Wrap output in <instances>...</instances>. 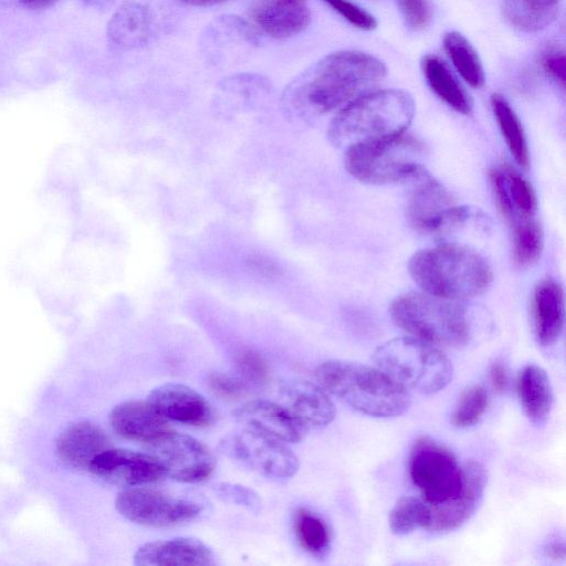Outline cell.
I'll return each instance as SVG.
<instances>
[{"instance_id": "obj_26", "label": "cell", "mask_w": 566, "mask_h": 566, "mask_svg": "<svg viewBox=\"0 0 566 566\" xmlns=\"http://www.w3.org/2000/svg\"><path fill=\"white\" fill-rule=\"evenodd\" d=\"M562 0H503L505 20L523 32H537L556 18Z\"/></svg>"}, {"instance_id": "obj_24", "label": "cell", "mask_w": 566, "mask_h": 566, "mask_svg": "<svg viewBox=\"0 0 566 566\" xmlns=\"http://www.w3.org/2000/svg\"><path fill=\"white\" fill-rule=\"evenodd\" d=\"M516 392L528 420L534 426H543L551 415L554 402L547 373L537 365L524 366L517 376Z\"/></svg>"}, {"instance_id": "obj_33", "label": "cell", "mask_w": 566, "mask_h": 566, "mask_svg": "<svg viewBox=\"0 0 566 566\" xmlns=\"http://www.w3.org/2000/svg\"><path fill=\"white\" fill-rule=\"evenodd\" d=\"M489 406V396L484 387L473 385L462 391L452 413V422L458 428L476 424Z\"/></svg>"}, {"instance_id": "obj_42", "label": "cell", "mask_w": 566, "mask_h": 566, "mask_svg": "<svg viewBox=\"0 0 566 566\" xmlns=\"http://www.w3.org/2000/svg\"><path fill=\"white\" fill-rule=\"evenodd\" d=\"M24 8L32 10H43L54 6L60 0H15Z\"/></svg>"}, {"instance_id": "obj_21", "label": "cell", "mask_w": 566, "mask_h": 566, "mask_svg": "<svg viewBox=\"0 0 566 566\" xmlns=\"http://www.w3.org/2000/svg\"><path fill=\"white\" fill-rule=\"evenodd\" d=\"M112 429L119 437L148 443L170 430L164 418L148 401L130 400L109 413Z\"/></svg>"}, {"instance_id": "obj_34", "label": "cell", "mask_w": 566, "mask_h": 566, "mask_svg": "<svg viewBox=\"0 0 566 566\" xmlns=\"http://www.w3.org/2000/svg\"><path fill=\"white\" fill-rule=\"evenodd\" d=\"M214 491L227 503L247 509L250 512H259L261 509L259 494L248 486L235 483H220L216 485Z\"/></svg>"}, {"instance_id": "obj_11", "label": "cell", "mask_w": 566, "mask_h": 566, "mask_svg": "<svg viewBox=\"0 0 566 566\" xmlns=\"http://www.w3.org/2000/svg\"><path fill=\"white\" fill-rule=\"evenodd\" d=\"M416 181L408 203V216L418 230L448 233L478 216L470 207L457 206L448 190L428 172Z\"/></svg>"}, {"instance_id": "obj_8", "label": "cell", "mask_w": 566, "mask_h": 566, "mask_svg": "<svg viewBox=\"0 0 566 566\" xmlns=\"http://www.w3.org/2000/svg\"><path fill=\"white\" fill-rule=\"evenodd\" d=\"M408 470L413 485L429 506L448 502L462 490L463 467L449 449L428 437L415 441Z\"/></svg>"}, {"instance_id": "obj_3", "label": "cell", "mask_w": 566, "mask_h": 566, "mask_svg": "<svg viewBox=\"0 0 566 566\" xmlns=\"http://www.w3.org/2000/svg\"><path fill=\"white\" fill-rule=\"evenodd\" d=\"M415 112V102L405 91L364 93L340 108L331 122L328 137L346 149L390 139L406 133Z\"/></svg>"}, {"instance_id": "obj_36", "label": "cell", "mask_w": 566, "mask_h": 566, "mask_svg": "<svg viewBox=\"0 0 566 566\" xmlns=\"http://www.w3.org/2000/svg\"><path fill=\"white\" fill-rule=\"evenodd\" d=\"M542 71L562 87L566 78V57L564 49L557 43H549L542 49L538 56Z\"/></svg>"}, {"instance_id": "obj_18", "label": "cell", "mask_w": 566, "mask_h": 566, "mask_svg": "<svg viewBox=\"0 0 566 566\" xmlns=\"http://www.w3.org/2000/svg\"><path fill=\"white\" fill-rule=\"evenodd\" d=\"M233 416L243 428L282 442H298L306 430L276 402L265 399L249 400L239 406Z\"/></svg>"}, {"instance_id": "obj_46", "label": "cell", "mask_w": 566, "mask_h": 566, "mask_svg": "<svg viewBox=\"0 0 566 566\" xmlns=\"http://www.w3.org/2000/svg\"><path fill=\"white\" fill-rule=\"evenodd\" d=\"M259 2H283V1H291V0H254Z\"/></svg>"}, {"instance_id": "obj_37", "label": "cell", "mask_w": 566, "mask_h": 566, "mask_svg": "<svg viewBox=\"0 0 566 566\" xmlns=\"http://www.w3.org/2000/svg\"><path fill=\"white\" fill-rule=\"evenodd\" d=\"M350 24L360 30H373L377 21L373 14L349 0H323Z\"/></svg>"}, {"instance_id": "obj_2", "label": "cell", "mask_w": 566, "mask_h": 566, "mask_svg": "<svg viewBox=\"0 0 566 566\" xmlns=\"http://www.w3.org/2000/svg\"><path fill=\"white\" fill-rule=\"evenodd\" d=\"M318 385L359 413L374 418H395L411 405L408 390L378 367L329 359L315 369Z\"/></svg>"}, {"instance_id": "obj_19", "label": "cell", "mask_w": 566, "mask_h": 566, "mask_svg": "<svg viewBox=\"0 0 566 566\" xmlns=\"http://www.w3.org/2000/svg\"><path fill=\"white\" fill-rule=\"evenodd\" d=\"M137 566H210L214 565L212 551L193 537H175L149 542L134 554Z\"/></svg>"}, {"instance_id": "obj_13", "label": "cell", "mask_w": 566, "mask_h": 566, "mask_svg": "<svg viewBox=\"0 0 566 566\" xmlns=\"http://www.w3.org/2000/svg\"><path fill=\"white\" fill-rule=\"evenodd\" d=\"M167 4V0H124L107 24L109 45L130 50L147 44L163 29Z\"/></svg>"}, {"instance_id": "obj_43", "label": "cell", "mask_w": 566, "mask_h": 566, "mask_svg": "<svg viewBox=\"0 0 566 566\" xmlns=\"http://www.w3.org/2000/svg\"><path fill=\"white\" fill-rule=\"evenodd\" d=\"M545 551L546 554L554 559L565 557V546L563 542L553 541L546 545Z\"/></svg>"}, {"instance_id": "obj_45", "label": "cell", "mask_w": 566, "mask_h": 566, "mask_svg": "<svg viewBox=\"0 0 566 566\" xmlns=\"http://www.w3.org/2000/svg\"><path fill=\"white\" fill-rule=\"evenodd\" d=\"M182 2L195 6V7H207V6H213L221 2H224L227 0H181Z\"/></svg>"}, {"instance_id": "obj_7", "label": "cell", "mask_w": 566, "mask_h": 566, "mask_svg": "<svg viewBox=\"0 0 566 566\" xmlns=\"http://www.w3.org/2000/svg\"><path fill=\"white\" fill-rule=\"evenodd\" d=\"M421 145L406 133L346 149L345 167L361 182L388 185L417 180L427 174L420 163Z\"/></svg>"}, {"instance_id": "obj_39", "label": "cell", "mask_w": 566, "mask_h": 566, "mask_svg": "<svg viewBox=\"0 0 566 566\" xmlns=\"http://www.w3.org/2000/svg\"><path fill=\"white\" fill-rule=\"evenodd\" d=\"M208 382L216 394L223 397L239 396L248 387L235 373H213L209 376Z\"/></svg>"}, {"instance_id": "obj_20", "label": "cell", "mask_w": 566, "mask_h": 566, "mask_svg": "<svg viewBox=\"0 0 566 566\" xmlns=\"http://www.w3.org/2000/svg\"><path fill=\"white\" fill-rule=\"evenodd\" d=\"M104 430L91 421H77L65 428L56 439V454L66 465L84 470L103 451L111 448Z\"/></svg>"}, {"instance_id": "obj_10", "label": "cell", "mask_w": 566, "mask_h": 566, "mask_svg": "<svg viewBox=\"0 0 566 566\" xmlns=\"http://www.w3.org/2000/svg\"><path fill=\"white\" fill-rule=\"evenodd\" d=\"M221 451L249 469L273 479H289L298 470L297 457L284 442L243 428L220 442Z\"/></svg>"}, {"instance_id": "obj_25", "label": "cell", "mask_w": 566, "mask_h": 566, "mask_svg": "<svg viewBox=\"0 0 566 566\" xmlns=\"http://www.w3.org/2000/svg\"><path fill=\"white\" fill-rule=\"evenodd\" d=\"M422 73L432 92L458 113L468 115L472 102L455 75L440 57L428 54L421 62Z\"/></svg>"}, {"instance_id": "obj_5", "label": "cell", "mask_w": 566, "mask_h": 566, "mask_svg": "<svg viewBox=\"0 0 566 566\" xmlns=\"http://www.w3.org/2000/svg\"><path fill=\"white\" fill-rule=\"evenodd\" d=\"M394 323L410 336L437 347H461L473 334V317L463 301L410 292L390 305Z\"/></svg>"}, {"instance_id": "obj_30", "label": "cell", "mask_w": 566, "mask_h": 566, "mask_svg": "<svg viewBox=\"0 0 566 566\" xmlns=\"http://www.w3.org/2000/svg\"><path fill=\"white\" fill-rule=\"evenodd\" d=\"M389 527L392 534L403 536L418 528H426L430 522V507L415 496L400 497L389 512Z\"/></svg>"}, {"instance_id": "obj_35", "label": "cell", "mask_w": 566, "mask_h": 566, "mask_svg": "<svg viewBox=\"0 0 566 566\" xmlns=\"http://www.w3.org/2000/svg\"><path fill=\"white\" fill-rule=\"evenodd\" d=\"M235 374L247 385H258L265 380L268 366L264 359L252 350H243L235 357Z\"/></svg>"}, {"instance_id": "obj_6", "label": "cell", "mask_w": 566, "mask_h": 566, "mask_svg": "<svg viewBox=\"0 0 566 566\" xmlns=\"http://www.w3.org/2000/svg\"><path fill=\"white\" fill-rule=\"evenodd\" d=\"M373 360L406 390L422 395L443 390L453 376L452 364L439 347L412 336L382 343Z\"/></svg>"}, {"instance_id": "obj_40", "label": "cell", "mask_w": 566, "mask_h": 566, "mask_svg": "<svg viewBox=\"0 0 566 566\" xmlns=\"http://www.w3.org/2000/svg\"><path fill=\"white\" fill-rule=\"evenodd\" d=\"M490 378L492 386L496 391H504L507 388L509 375L505 366L501 361L496 360L492 363L490 368Z\"/></svg>"}, {"instance_id": "obj_23", "label": "cell", "mask_w": 566, "mask_h": 566, "mask_svg": "<svg viewBox=\"0 0 566 566\" xmlns=\"http://www.w3.org/2000/svg\"><path fill=\"white\" fill-rule=\"evenodd\" d=\"M534 331L542 346L553 345L564 326V291L552 279H545L535 286L532 298Z\"/></svg>"}, {"instance_id": "obj_31", "label": "cell", "mask_w": 566, "mask_h": 566, "mask_svg": "<svg viewBox=\"0 0 566 566\" xmlns=\"http://www.w3.org/2000/svg\"><path fill=\"white\" fill-rule=\"evenodd\" d=\"M513 258L520 266L535 263L543 251L544 235L542 227L531 218H521L514 223Z\"/></svg>"}, {"instance_id": "obj_9", "label": "cell", "mask_w": 566, "mask_h": 566, "mask_svg": "<svg viewBox=\"0 0 566 566\" xmlns=\"http://www.w3.org/2000/svg\"><path fill=\"white\" fill-rule=\"evenodd\" d=\"M116 510L130 522L149 527H171L195 520L199 503L149 488H127L115 501Z\"/></svg>"}, {"instance_id": "obj_1", "label": "cell", "mask_w": 566, "mask_h": 566, "mask_svg": "<svg viewBox=\"0 0 566 566\" xmlns=\"http://www.w3.org/2000/svg\"><path fill=\"white\" fill-rule=\"evenodd\" d=\"M386 74L376 56L356 50L332 53L305 70L286 87L285 106L300 115H321L345 106Z\"/></svg>"}, {"instance_id": "obj_38", "label": "cell", "mask_w": 566, "mask_h": 566, "mask_svg": "<svg viewBox=\"0 0 566 566\" xmlns=\"http://www.w3.org/2000/svg\"><path fill=\"white\" fill-rule=\"evenodd\" d=\"M406 24L412 30L424 29L431 19L429 0H396Z\"/></svg>"}, {"instance_id": "obj_14", "label": "cell", "mask_w": 566, "mask_h": 566, "mask_svg": "<svg viewBox=\"0 0 566 566\" xmlns=\"http://www.w3.org/2000/svg\"><path fill=\"white\" fill-rule=\"evenodd\" d=\"M88 470L104 481L126 488L145 486L166 476L155 457L128 449H112L99 453Z\"/></svg>"}, {"instance_id": "obj_29", "label": "cell", "mask_w": 566, "mask_h": 566, "mask_svg": "<svg viewBox=\"0 0 566 566\" xmlns=\"http://www.w3.org/2000/svg\"><path fill=\"white\" fill-rule=\"evenodd\" d=\"M294 533L300 546L314 557L323 558L331 548L327 524L312 511L300 509L294 515Z\"/></svg>"}, {"instance_id": "obj_12", "label": "cell", "mask_w": 566, "mask_h": 566, "mask_svg": "<svg viewBox=\"0 0 566 566\" xmlns=\"http://www.w3.org/2000/svg\"><path fill=\"white\" fill-rule=\"evenodd\" d=\"M146 449L160 463L165 474L178 482H202L216 467L213 454L201 441L171 429L146 443Z\"/></svg>"}, {"instance_id": "obj_44", "label": "cell", "mask_w": 566, "mask_h": 566, "mask_svg": "<svg viewBox=\"0 0 566 566\" xmlns=\"http://www.w3.org/2000/svg\"><path fill=\"white\" fill-rule=\"evenodd\" d=\"M87 7L98 10H107L116 4H120L124 0H78Z\"/></svg>"}, {"instance_id": "obj_16", "label": "cell", "mask_w": 566, "mask_h": 566, "mask_svg": "<svg viewBox=\"0 0 566 566\" xmlns=\"http://www.w3.org/2000/svg\"><path fill=\"white\" fill-rule=\"evenodd\" d=\"M147 401L168 421L192 427H207L213 420L209 401L193 388L167 382L154 388Z\"/></svg>"}, {"instance_id": "obj_15", "label": "cell", "mask_w": 566, "mask_h": 566, "mask_svg": "<svg viewBox=\"0 0 566 566\" xmlns=\"http://www.w3.org/2000/svg\"><path fill=\"white\" fill-rule=\"evenodd\" d=\"M463 486L452 500L430 507L427 527L433 533H449L467 523L478 510L488 483V473L482 463L467 461L463 465Z\"/></svg>"}, {"instance_id": "obj_17", "label": "cell", "mask_w": 566, "mask_h": 566, "mask_svg": "<svg viewBox=\"0 0 566 566\" xmlns=\"http://www.w3.org/2000/svg\"><path fill=\"white\" fill-rule=\"evenodd\" d=\"M282 406L306 431L329 424L335 406L319 385L303 379H290L279 390Z\"/></svg>"}, {"instance_id": "obj_27", "label": "cell", "mask_w": 566, "mask_h": 566, "mask_svg": "<svg viewBox=\"0 0 566 566\" xmlns=\"http://www.w3.org/2000/svg\"><path fill=\"white\" fill-rule=\"evenodd\" d=\"M491 106L502 136L515 161L523 168L530 165V151L523 126L506 98L500 94L491 96Z\"/></svg>"}, {"instance_id": "obj_32", "label": "cell", "mask_w": 566, "mask_h": 566, "mask_svg": "<svg viewBox=\"0 0 566 566\" xmlns=\"http://www.w3.org/2000/svg\"><path fill=\"white\" fill-rule=\"evenodd\" d=\"M501 169L516 220L533 217L537 209V199L532 185L513 167L504 165Z\"/></svg>"}, {"instance_id": "obj_41", "label": "cell", "mask_w": 566, "mask_h": 566, "mask_svg": "<svg viewBox=\"0 0 566 566\" xmlns=\"http://www.w3.org/2000/svg\"><path fill=\"white\" fill-rule=\"evenodd\" d=\"M249 263L251 264V268L254 271H258L259 273L266 276H272L277 272L275 264H273L272 262H270L269 259H265L262 255L252 256L249 260Z\"/></svg>"}, {"instance_id": "obj_4", "label": "cell", "mask_w": 566, "mask_h": 566, "mask_svg": "<svg viewBox=\"0 0 566 566\" xmlns=\"http://www.w3.org/2000/svg\"><path fill=\"white\" fill-rule=\"evenodd\" d=\"M408 270L424 293L454 301L482 294L493 279L491 266L480 253L452 243L417 251Z\"/></svg>"}, {"instance_id": "obj_22", "label": "cell", "mask_w": 566, "mask_h": 566, "mask_svg": "<svg viewBox=\"0 0 566 566\" xmlns=\"http://www.w3.org/2000/svg\"><path fill=\"white\" fill-rule=\"evenodd\" d=\"M249 15L264 33L276 39L290 38L300 33L311 20L306 0L253 1L249 8Z\"/></svg>"}, {"instance_id": "obj_28", "label": "cell", "mask_w": 566, "mask_h": 566, "mask_svg": "<svg viewBox=\"0 0 566 566\" xmlns=\"http://www.w3.org/2000/svg\"><path fill=\"white\" fill-rule=\"evenodd\" d=\"M443 48L455 71L470 86H483L485 76L481 60L463 34L457 31L446 33Z\"/></svg>"}]
</instances>
